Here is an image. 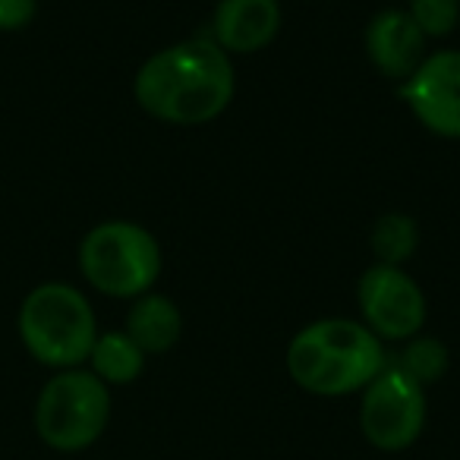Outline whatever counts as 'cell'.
Returning <instances> with one entry per match:
<instances>
[{"mask_svg":"<svg viewBox=\"0 0 460 460\" xmlns=\"http://www.w3.org/2000/svg\"><path fill=\"white\" fill-rule=\"evenodd\" d=\"M39 0H0V32H22L32 26Z\"/></svg>","mask_w":460,"mask_h":460,"instance_id":"16","label":"cell"},{"mask_svg":"<svg viewBox=\"0 0 460 460\" xmlns=\"http://www.w3.org/2000/svg\"><path fill=\"white\" fill-rule=\"evenodd\" d=\"M89 363L92 372L104 385H129L142 376L146 353L136 347V341L127 332H108V334H98L95 347L89 353Z\"/></svg>","mask_w":460,"mask_h":460,"instance_id":"12","label":"cell"},{"mask_svg":"<svg viewBox=\"0 0 460 460\" xmlns=\"http://www.w3.org/2000/svg\"><path fill=\"white\" fill-rule=\"evenodd\" d=\"M237 73L211 39H192L152 54L139 66L133 95L148 117L173 127H199L227 111Z\"/></svg>","mask_w":460,"mask_h":460,"instance_id":"1","label":"cell"},{"mask_svg":"<svg viewBox=\"0 0 460 460\" xmlns=\"http://www.w3.org/2000/svg\"><path fill=\"white\" fill-rule=\"evenodd\" d=\"M410 16L420 26L426 39H445L454 32L460 20V4L457 0H413L410 4Z\"/></svg>","mask_w":460,"mask_h":460,"instance_id":"15","label":"cell"},{"mask_svg":"<svg viewBox=\"0 0 460 460\" xmlns=\"http://www.w3.org/2000/svg\"><path fill=\"white\" fill-rule=\"evenodd\" d=\"M16 328L29 357L51 369H79L98 341L92 303L83 290L64 281H48L29 290Z\"/></svg>","mask_w":460,"mask_h":460,"instance_id":"3","label":"cell"},{"mask_svg":"<svg viewBox=\"0 0 460 460\" xmlns=\"http://www.w3.org/2000/svg\"><path fill=\"white\" fill-rule=\"evenodd\" d=\"M394 366L426 388L447 372V347L435 338H410V344L401 350Z\"/></svg>","mask_w":460,"mask_h":460,"instance_id":"14","label":"cell"},{"mask_svg":"<svg viewBox=\"0 0 460 460\" xmlns=\"http://www.w3.org/2000/svg\"><path fill=\"white\" fill-rule=\"evenodd\" d=\"M416 246H420V230H416V221L410 215L388 211L372 227V252H376L378 265L401 269L416 252Z\"/></svg>","mask_w":460,"mask_h":460,"instance_id":"13","label":"cell"},{"mask_svg":"<svg viewBox=\"0 0 460 460\" xmlns=\"http://www.w3.org/2000/svg\"><path fill=\"white\" fill-rule=\"evenodd\" d=\"M111 420V391L95 372L60 369L35 401V432L54 451L95 445Z\"/></svg>","mask_w":460,"mask_h":460,"instance_id":"5","label":"cell"},{"mask_svg":"<svg viewBox=\"0 0 460 460\" xmlns=\"http://www.w3.org/2000/svg\"><path fill=\"white\" fill-rule=\"evenodd\" d=\"M366 54L388 79H410L426 60V35L407 10H382L366 26Z\"/></svg>","mask_w":460,"mask_h":460,"instance_id":"9","label":"cell"},{"mask_svg":"<svg viewBox=\"0 0 460 460\" xmlns=\"http://www.w3.org/2000/svg\"><path fill=\"white\" fill-rule=\"evenodd\" d=\"M359 426L369 445L378 451H403L420 438L426 426V394L422 385L413 382L397 366H385L366 385Z\"/></svg>","mask_w":460,"mask_h":460,"instance_id":"6","label":"cell"},{"mask_svg":"<svg viewBox=\"0 0 460 460\" xmlns=\"http://www.w3.org/2000/svg\"><path fill=\"white\" fill-rule=\"evenodd\" d=\"M359 313L378 341H410L426 322V296L420 284L394 265H372L359 278Z\"/></svg>","mask_w":460,"mask_h":460,"instance_id":"7","label":"cell"},{"mask_svg":"<svg viewBox=\"0 0 460 460\" xmlns=\"http://www.w3.org/2000/svg\"><path fill=\"white\" fill-rule=\"evenodd\" d=\"M127 334L136 341L142 353H167L183 334V313L164 294L136 296L127 315Z\"/></svg>","mask_w":460,"mask_h":460,"instance_id":"11","label":"cell"},{"mask_svg":"<svg viewBox=\"0 0 460 460\" xmlns=\"http://www.w3.org/2000/svg\"><path fill=\"white\" fill-rule=\"evenodd\" d=\"M281 29L278 0H217L211 16V41L224 54H256L275 41Z\"/></svg>","mask_w":460,"mask_h":460,"instance_id":"10","label":"cell"},{"mask_svg":"<svg viewBox=\"0 0 460 460\" xmlns=\"http://www.w3.org/2000/svg\"><path fill=\"white\" fill-rule=\"evenodd\" d=\"M401 98L413 117L441 139H460V51L429 54L403 79Z\"/></svg>","mask_w":460,"mask_h":460,"instance_id":"8","label":"cell"},{"mask_svg":"<svg viewBox=\"0 0 460 460\" xmlns=\"http://www.w3.org/2000/svg\"><path fill=\"white\" fill-rule=\"evenodd\" d=\"M161 243L136 221H102L79 243V271L104 296L136 300L161 275Z\"/></svg>","mask_w":460,"mask_h":460,"instance_id":"4","label":"cell"},{"mask_svg":"<svg viewBox=\"0 0 460 460\" xmlns=\"http://www.w3.org/2000/svg\"><path fill=\"white\" fill-rule=\"evenodd\" d=\"M385 366L382 341L353 319H319L296 332L288 347L290 378L319 397L353 394Z\"/></svg>","mask_w":460,"mask_h":460,"instance_id":"2","label":"cell"}]
</instances>
